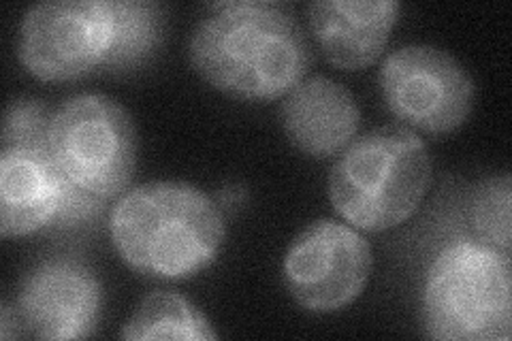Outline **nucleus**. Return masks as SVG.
<instances>
[{
	"mask_svg": "<svg viewBox=\"0 0 512 341\" xmlns=\"http://www.w3.org/2000/svg\"><path fill=\"white\" fill-rule=\"evenodd\" d=\"M195 71L216 90L244 101H274L306 79L312 52L301 24L282 3H220L192 30Z\"/></svg>",
	"mask_w": 512,
	"mask_h": 341,
	"instance_id": "obj_1",
	"label": "nucleus"
},
{
	"mask_svg": "<svg viewBox=\"0 0 512 341\" xmlns=\"http://www.w3.org/2000/svg\"><path fill=\"white\" fill-rule=\"evenodd\" d=\"M111 239L124 263L160 280L192 278L224 241V218L203 190L186 182H150L111 209Z\"/></svg>",
	"mask_w": 512,
	"mask_h": 341,
	"instance_id": "obj_2",
	"label": "nucleus"
},
{
	"mask_svg": "<svg viewBox=\"0 0 512 341\" xmlns=\"http://www.w3.org/2000/svg\"><path fill=\"white\" fill-rule=\"evenodd\" d=\"M431 184V156L404 126H382L352 141L329 175L338 214L361 231H387L406 222Z\"/></svg>",
	"mask_w": 512,
	"mask_h": 341,
	"instance_id": "obj_3",
	"label": "nucleus"
},
{
	"mask_svg": "<svg viewBox=\"0 0 512 341\" xmlns=\"http://www.w3.org/2000/svg\"><path fill=\"white\" fill-rule=\"evenodd\" d=\"M510 288V254L480 241H455L427 271L423 331L446 341H508Z\"/></svg>",
	"mask_w": 512,
	"mask_h": 341,
	"instance_id": "obj_4",
	"label": "nucleus"
},
{
	"mask_svg": "<svg viewBox=\"0 0 512 341\" xmlns=\"http://www.w3.org/2000/svg\"><path fill=\"white\" fill-rule=\"evenodd\" d=\"M50 154L73 186L101 199L120 194L135 173L137 131L107 94H79L54 111Z\"/></svg>",
	"mask_w": 512,
	"mask_h": 341,
	"instance_id": "obj_5",
	"label": "nucleus"
},
{
	"mask_svg": "<svg viewBox=\"0 0 512 341\" xmlns=\"http://www.w3.org/2000/svg\"><path fill=\"white\" fill-rule=\"evenodd\" d=\"M384 103L406 126L444 135L468 120L474 81L466 67L434 45H406L382 62Z\"/></svg>",
	"mask_w": 512,
	"mask_h": 341,
	"instance_id": "obj_6",
	"label": "nucleus"
},
{
	"mask_svg": "<svg viewBox=\"0 0 512 341\" xmlns=\"http://www.w3.org/2000/svg\"><path fill=\"white\" fill-rule=\"evenodd\" d=\"M111 37V0H47L26 11L18 54L39 79H77L103 67Z\"/></svg>",
	"mask_w": 512,
	"mask_h": 341,
	"instance_id": "obj_7",
	"label": "nucleus"
},
{
	"mask_svg": "<svg viewBox=\"0 0 512 341\" xmlns=\"http://www.w3.org/2000/svg\"><path fill=\"white\" fill-rule=\"evenodd\" d=\"M372 273V248L348 224L316 220L284 258V284L310 312H338L355 301Z\"/></svg>",
	"mask_w": 512,
	"mask_h": 341,
	"instance_id": "obj_8",
	"label": "nucleus"
},
{
	"mask_svg": "<svg viewBox=\"0 0 512 341\" xmlns=\"http://www.w3.org/2000/svg\"><path fill=\"white\" fill-rule=\"evenodd\" d=\"M101 284L75 258H52L28 275L20 295L24 329L37 339H84L96 329Z\"/></svg>",
	"mask_w": 512,
	"mask_h": 341,
	"instance_id": "obj_9",
	"label": "nucleus"
},
{
	"mask_svg": "<svg viewBox=\"0 0 512 341\" xmlns=\"http://www.w3.org/2000/svg\"><path fill=\"white\" fill-rule=\"evenodd\" d=\"M280 120L286 137L314 158H329L355 141L361 111L348 88L335 79L314 75L284 96Z\"/></svg>",
	"mask_w": 512,
	"mask_h": 341,
	"instance_id": "obj_10",
	"label": "nucleus"
},
{
	"mask_svg": "<svg viewBox=\"0 0 512 341\" xmlns=\"http://www.w3.org/2000/svg\"><path fill=\"white\" fill-rule=\"evenodd\" d=\"M69 182L50 150L3 148L0 154V233H35L58 220Z\"/></svg>",
	"mask_w": 512,
	"mask_h": 341,
	"instance_id": "obj_11",
	"label": "nucleus"
},
{
	"mask_svg": "<svg viewBox=\"0 0 512 341\" xmlns=\"http://www.w3.org/2000/svg\"><path fill=\"white\" fill-rule=\"evenodd\" d=\"M399 9L395 0H316L308 7V15L329 62L359 71L382 54Z\"/></svg>",
	"mask_w": 512,
	"mask_h": 341,
	"instance_id": "obj_12",
	"label": "nucleus"
},
{
	"mask_svg": "<svg viewBox=\"0 0 512 341\" xmlns=\"http://www.w3.org/2000/svg\"><path fill=\"white\" fill-rule=\"evenodd\" d=\"M122 339H218V333L195 305L178 292L158 290L139 303L124 324Z\"/></svg>",
	"mask_w": 512,
	"mask_h": 341,
	"instance_id": "obj_13",
	"label": "nucleus"
},
{
	"mask_svg": "<svg viewBox=\"0 0 512 341\" xmlns=\"http://www.w3.org/2000/svg\"><path fill=\"white\" fill-rule=\"evenodd\" d=\"M111 9H114V37L103 67L111 71L139 67L163 39V9L148 0H111Z\"/></svg>",
	"mask_w": 512,
	"mask_h": 341,
	"instance_id": "obj_14",
	"label": "nucleus"
},
{
	"mask_svg": "<svg viewBox=\"0 0 512 341\" xmlns=\"http://www.w3.org/2000/svg\"><path fill=\"white\" fill-rule=\"evenodd\" d=\"M510 175L491 177L474 190L470 203V222L480 243L510 254Z\"/></svg>",
	"mask_w": 512,
	"mask_h": 341,
	"instance_id": "obj_15",
	"label": "nucleus"
},
{
	"mask_svg": "<svg viewBox=\"0 0 512 341\" xmlns=\"http://www.w3.org/2000/svg\"><path fill=\"white\" fill-rule=\"evenodd\" d=\"M54 113L35 99L9 103L3 120V148H43L50 150V128Z\"/></svg>",
	"mask_w": 512,
	"mask_h": 341,
	"instance_id": "obj_16",
	"label": "nucleus"
}]
</instances>
